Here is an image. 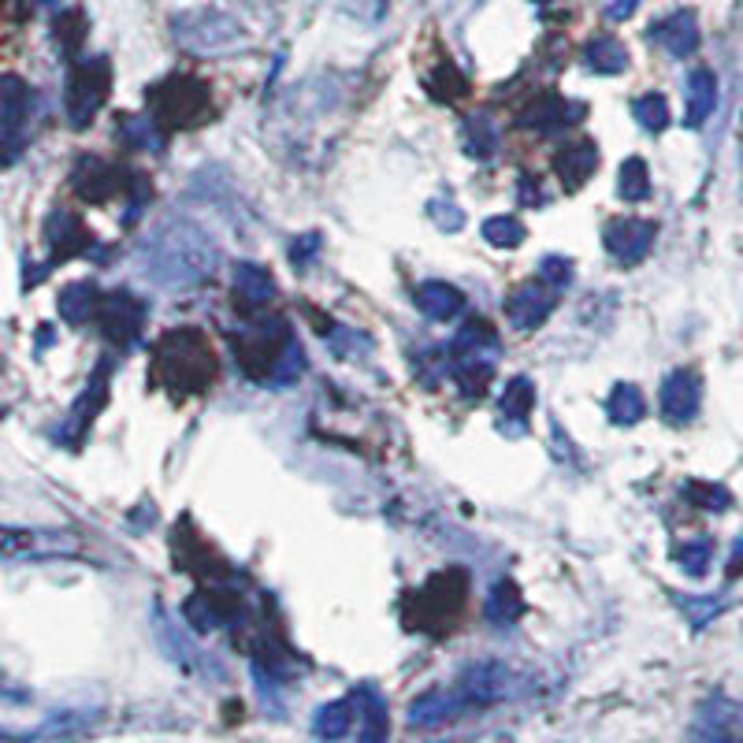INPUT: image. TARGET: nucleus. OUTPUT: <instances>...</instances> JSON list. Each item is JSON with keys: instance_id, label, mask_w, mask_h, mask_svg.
Returning <instances> with one entry per match:
<instances>
[{"instance_id": "30", "label": "nucleus", "mask_w": 743, "mask_h": 743, "mask_svg": "<svg viewBox=\"0 0 743 743\" xmlns=\"http://www.w3.org/2000/svg\"><path fill=\"white\" fill-rule=\"evenodd\" d=\"M525 609V599H520V588L513 580H499L488 595V621L491 625H513Z\"/></svg>"}, {"instance_id": "46", "label": "nucleus", "mask_w": 743, "mask_h": 743, "mask_svg": "<svg viewBox=\"0 0 743 743\" xmlns=\"http://www.w3.org/2000/svg\"><path fill=\"white\" fill-rule=\"evenodd\" d=\"M34 8H46V4H56V0H30Z\"/></svg>"}, {"instance_id": "20", "label": "nucleus", "mask_w": 743, "mask_h": 743, "mask_svg": "<svg viewBox=\"0 0 743 743\" xmlns=\"http://www.w3.org/2000/svg\"><path fill=\"white\" fill-rule=\"evenodd\" d=\"M413 302H417V308L428 316V320H454V316H462V308H465V294L454 287V282L428 279L417 287Z\"/></svg>"}, {"instance_id": "39", "label": "nucleus", "mask_w": 743, "mask_h": 743, "mask_svg": "<svg viewBox=\"0 0 743 743\" xmlns=\"http://www.w3.org/2000/svg\"><path fill=\"white\" fill-rule=\"evenodd\" d=\"M684 499L688 502H695V506H703V509H710V513H721V509H729L732 506V494L721 488V483H684Z\"/></svg>"}, {"instance_id": "5", "label": "nucleus", "mask_w": 743, "mask_h": 743, "mask_svg": "<svg viewBox=\"0 0 743 743\" xmlns=\"http://www.w3.org/2000/svg\"><path fill=\"white\" fill-rule=\"evenodd\" d=\"M175 38L182 49L198 52V56H224V52H238L245 46V30L231 15L224 12H186L175 20Z\"/></svg>"}, {"instance_id": "18", "label": "nucleus", "mask_w": 743, "mask_h": 743, "mask_svg": "<svg viewBox=\"0 0 743 743\" xmlns=\"http://www.w3.org/2000/svg\"><path fill=\"white\" fill-rule=\"evenodd\" d=\"M450 353H454V361H488V365H494L499 361V335L488 320H468L450 342Z\"/></svg>"}, {"instance_id": "43", "label": "nucleus", "mask_w": 743, "mask_h": 743, "mask_svg": "<svg viewBox=\"0 0 743 743\" xmlns=\"http://www.w3.org/2000/svg\"><path fill=\"white\" fill-rule=\"evenodd\" d=\"M635 4H640V0H614V4L606 8V15H609L614 23H621V20H628V15L635 12Z\"/></svg>"}, {"instance_id": "21", "label": "nucleus", "mask_w": 743, "mask_h": 743, "mask_svg": "<svg viewBox=\"0 0 743 743\" xmlns=\"http://www.w3.org/2000/svg\"><path fill=\"white\" fill-rule=\"evenodd\" d=\"M235 298H238V305H242V308L272 305V298H276V279H272L268 268H261V264L242 261L235 268Z\"/></svg>"}, {"instance_id": "47", "label": "nucleus", "mask_w": 743, "mask_h": 743, "mask_svg": "<svg viewBox=\"0 0 743 743\" xmlns=\"http://www.w3.org/2000/svg\"><path fill=\"white\" fill-rule=\"evenodd\" d=\"M0 4H4V0H0Z\"/></svg>"}, {"instance_id": "22", "label": "nucleus", "mask_w": 743, "mask_h": 743, "mask_svg": "<svg viewBox=\"0 0 743 743\" xmlns=\"http://www.w3.org/2000/svg\"><path fill=\"white\" fill-rule=\"evenodd\" d=\"M34 93L20 75H0V123L4 127H23V119L30 116Z\"/></svg>"}, {"instance_id": "7", "label": "nucleus", "mask_w": 743, "mask_h": 743, "mask_svg": "<svg viewBox=\"0 0 743 743\" xmlns=\"http://www.w3.org/2000/svg\"><path fill=\"white\" fill-rule=\"evenodd\" d=\"M97 320H101V335L112 347H127V342L138 339L141 324H146V305L130 290H116V294L101 298Z\"/></svg>"}, {"instance_id": "23", "label": "nucleus", "mask_w": 743, "mask_h": 743, "mask_svg": "<svg viewBox=\"0 0 743 743\" xmlns=\"http://www.w3.org/2000/svg\"><path fill=\"white\" fill-rule=\"evenodd\" d=\"M502 692H506V669L502 666H476L462 677V695L468 703H494Z\"/></svg>"}, {"instance_id": "9", "label": "nucleus", "mask_w": 743, "mask_h": 743, "mask_svg": "<svg viewBox=\"0 0 743 743\" xmlns=\"http://www.w3.org/2000/svg\"><path fill=\"white\" fill-rule=\"evenodd\" d=\"M654 224L651 219H609L603 227V245L621 264H640L654 245Z\"/></svg>"}, {"instance_id": "17", "label": "nucleus", "mask_w": 743, "mask_h": 743, "mask_svg": "<svg viewBox=\"0 0 743 743\" xmlns=\"http://www.w3.org/2000/svg\"><path fill=\"white\" fill-rule=\"evenodd\" d=\"M651 38L658 41L669 56H677V60L692 56V52L698 49V20H695V12H692V8H680V12H673L669 20H662L658 26H654Z\"/></svg>"}, {"instance_id": "32", "label": "nucleus", "mask_w": 743, "mask_h": 743, "mask_svg": "<svg viewBox=\"0 0 743 743\" xmlns=\"http://www.w3.org/2000/svg\"><path fill=\"white\" fill-rule=\"evenodd\" d=\"M119 138L130 149H146V153H156L164 146V130L156 127L153 116H127L119 123Z\"/></svg>"}, {"instance_id": "1", "label": "nucleus", "mask_w": 743, "mask_h": 743, "mask_svg": "<svg viewBox=\"0 0 743 743\" xmlns=\"http://www.w3.org/2000/svg\"><path fill=\"white\" fill-rule=\"evenodd\" d=\"M216 268V245L193 224H164L146 245V272L167 287L205 279Z\"/></svg>"}, {"instance_id": "35", "label": "nucleus", "mask_w": 743, "mask_h": 743, "mask_svg": "<svg viewBox=\"0 0 743 743\" xmlns=\"http://www.w3.org/2000/svg\"><path fill=\"white\" fill-rule=\"evenodd\" d=\"M428 90H431L436 101L454 104V101H462V97L468 93V78L454 64H442V67H436L428 75Z\"/></svg>"}, {"instance_id": "40", "label": "nucleus", "mask_w": 743, "mask_h": 743, "mask_svg": "<svg viewBox=\"0 0 743 743\" xmlns=\"http://www.w3.org/2000/svg\"><path fill=\"white\" fill-rule=\"evenodd\" d=\"M350 721H353L350 706L347 703H331V706H324L320 718H316V732H320L324 740H339L342 732L350 729Z\"/></svg>"}, {"instance_id": "38", "label": "nucleus", "mask_w": 743, "mask_h": 743, "mask_svg": "<svg viewBox=\"0 0 743 743\" xmlns=\"http://www.w3.org/2000/svg\"><path fill=\"white\" fill-rule=\"evenodd\" d=\"M56 41H60V49H64L67 56H75V52L83 49V41H86V15L78 12V8H71V12H64L56 20Z\"/></svg>"}, {"instance_id": "26", "label": "nucleus", "mask_w": 743, "mask_h": 743, "mask_svg": "<svg viewBox=\"0 0 743 743\" xmlns=\"http://www.w3.org/2000/svg\"><path fill=\"white\" fill-rule=\"evenodd\" d=\"M583 60L595 75H621L628 67V49L617 38H591L583 49Z\"/></svg>"}, {"instance_id": "41", "label": "nucleus", "mask_w": 743, "mask_h": 743, "mask_svg": "<svg viewBox=\"0 0 743 743\" xmlns=\"http://www.w3.org/2000/svg\"><path fill=\"white\" fill-rule=\"evenodd\" d=\"M539 276H543L546 287L565 290L572 282V261L569 256H557V253L543 256V261H539Z\"/></svg>"}, {"instance_id": "4", "label": "nucleus", "mask_w": 743, "mask_h": 743, "mask_svg": "<svg viewBox=\"0 0 743 743\" xmlns=\"http://www.w3.org/2000/svg\"><path fill=\"white\" fill-rule=\"evenodd\" d=\"M149 116L161 130H186L212 119L209 86L193 75H172L149 90Z\"/></svg>"}, {"instance_id": "37", "label": "nucleus", "mask_w": 743, "mask_h": 743, "mask_svg": "<svg viewBox=\"0 0 743 743\" xmlns=\"http://www.w3.org/2000/svg\"><path fill=\"white\" fill-rule=\"evenodd\" d=\"M483 238L499 250H513V245L525 242V227H520L517 216H491L483 219Z\"/></svg>"}, {"instance_id": "6", "label": "nucleus", "mask_w": 743, "mask_h": 743, "mask_svg": "<svg viewBox=\"0 0 743 743\" xmlns=\"http://www.w3.org/2000/svg\"><path fill=\"white\" fill-rule=\"evenodd\" d=\"M109 90H112V67L104 56L83 60V64L71 67L67 93H64L71 127H90V119L101 112V104L109 101Z\"/></svg>"}, {"instance_id": "19", "label": "nucleus", "mask_w": 743, "mask_h": 743, "mask_svg": "<svg viewBox=\"0 0 743 743\" xmlns=\"http://www.w3.org/2000/svg\"><path fill=\"white\" fill-rule=\"evenodd\" d=\"M684 104H688L684 123L692 130L703 127V123L714 116V109H718V78H714V71L695 67L692 75H688V83H684Z\"/></svg>"}, {"instance_id": "25", "label": "nucleus", "mask_w": 743, "mask_h": 743, "mask_svg": "<svg viewBox=\"0 0 743 743\" xmlns=\"http://www.w3.org/2000/svg\"><path fill=\"white\" fill-rule=\"evenodd\" d=\"M643 413H647V402H643L640 387L632 383H617L614 391L606 398V417L614 424H621V428H632V424L643 420Z\"/></svg>"}, {"instance_id": "48", "label": "nucleus", "mask_w": 743, "mask_h": 743, "mask_svg": "<svg viewBox=\"0 0 743 743\" xmlns=\"http://www.w3.org/2000/svg\"><path fill=\"white\" fill-rule=\"evenodd\" d=\"M543 4H546V0H543Z\"/></svg>"}, {"instance_id": "45", "label": "nucleus", "mask_w": 743, "mask_h": 743, "mask_svg": "<svg viewBox=\"0 0 743 743\" xmlns=\"http://www.w3.org/2000/svg\"><path fill=\"white\" fill-rule=\"evenodd\" d=\"M520 193H525V205H539V201H543V190H536L532 186V179H520Z\"/></svg>"}, {"instance_id": "31", "label": "nucleus", "mask_w": 743, "mask_h": 743, "mask_svg": "<svg viewBox=\"0 0 743 743\" xmlns=\"http://www.w3.org/2000/svg\"><path fill=\"white\" fill-rule=\"evenodd\" d=\"M673 557H677V565L688 572V577L703 580L706 572H710V565H714V543L706 536H695V539H688V543H680L673 551Z\"/></svg>"}, {"instance_id": "10", "label": "nucleus", "mask_w": 743, "mask_h": 743, "mask_svg": "<svg viewBox=\"0 0 743 743\" xmlns=\"http://www.w3.org/2000/svg\"><path fill=\"white\" fill-rule=\"evenodd\" d=\"M557 305V290L546 287V282H520L517 290L506 298V316L517 331H532L554 313Z\"/></svg>"}, {"instance_id": "44", "label": "nucleus", "mask_w": 743, "mask_h": 743, "mask_svg": "<svg viewBox=\"0 0 743 743\" xmlns=\"http://www.w3.org/2000/svg\"><path fill=\"white\" fill-rule=\"evenodd\" d=\"M743 577V536L732 543V554H729V580H740Z\"/></svg>"}, {"instance_id": "24", "label": "nucleus", "mask_w": 743, "mask_h": 743, "mask_svg": "<svg viewBox=\"0 0 743 743\" xmlns=\"http://www.w3.org/2000/svg\"><path fill=\"white\" fill-rule=\"evenodd\" d=\"M97 308H101V290L93 282H71V287H64V294H60V316L75 327L97 316Z\"/></svg>"}, {"instance_id": "28", "label": "nucleus", "mask_w": 743, "mask_h": 743, "mask_svg": "<svg viewBox=\"0 0 743 743\" xmlns=\"http://www.w3.org/2000/svg\"><path fill=\"white\" fill-rule=\"evenodd\" d=\"M101 402H104V372H97V379L90 387H86V394L75 402V410H71V420L64 424V436L56 439H67V436H83L86 428H90V420L101 413Z\"/></svg>"}, {"instance_id": "16", "label": "nucleus", "mask_w": 743, "mask_h": 743, "mask_svg": "<svg viewBox=\"0 0 743 743\" xmlns=\"http://www.w3.org/2000/svg\"><path fill=\"white\" fill-rule=\"evenodd\" d=\"M182 614H186V621H190L193 628H201V632H212V628H219V625L231 621L235 603H231V595H227L224 588H201V591H193V595L182 603Z\"/></svg>"}, {"instance_id": "29", "label": "nucleus", "mask_w": 743, "mask_h": 743, "mask_svg": "<svg viewBox=\"0 0 743 743\" xmlns=\"http://www.w3.org/2000/svg\"><path fill=\"white\" fill-rule=\"evenodd\" d=\"M462 138H465V153L476 156V161H491L499 153V130H494V123L488 116H468L462 127Z\"/></svg>"}, {"instance_id": "3", "label": "nucleus", "mask_w": 743, "mask_h": 743, "mask_svg": "<svg viewBox=\"0 0 743 743\" xmlns=\"http://www.w3.org/2000/svg\"><path fill=\"white\" fill-rule=\"evenodd\" d=\"M153 376L175 394H198L216 379V353L193 327L167 331L153 353Z\"/></svg>"}, {"instance_id": "33", "label": "nucleus", "mask_w": 743, "mask_h": 743, "mask_svg": "<svg viewBox=\"0 0 743 743\" xmlns=\"http://www.w3.org/2000/svg\"><path fill=\"white\" fill-rule=\"evenodd\" d=\"M617 193H621V201H647L651 198V172L640 156H628V161L621 164Z\"/></svg>"}, {"instance_id": "11", "label": "nucleus", "mask_w": 743, "mask_h": 743, "mask_svg": "<svg viewBox=\"0 0 743 743\" xmlns=\"http://www.w3.org/2000/svg\"><path fill=\"white\" fill-rule=\"evenodd\" d=\"M588 116V109L577 101H562L557 93H539L532 101L520 109L517 116V127L525 130H562V127H572V123H580Z\"/></svg>"}, {"instance_id": "27", "label": "nucleus", "mask_w": 743, "mask_h": 743, "mask_svg": "<svg viewBox=\"0 0 743 743\" xmlns=\"http://www.w3.org/2000/svg\"><path fill=\"white\" fill-rule=\"evenodd\" d=\"M502 417H513L520 431L528 428V413H532L536 405V383L528 376H513L506 383V391H502Z\"/></svg>"}, {"instance_id": "36", "label": "nucleus", "mask_w": 743, "mask_h": 743, "mask_svg": "<svg viewBox=\"0 0 743 743\" xmlns=\"http://www.w3.org/2000/svg\"><path fill=\"white\" fill-rule=\"evenodd\" d=\"M632 116H635V123H640L643 130H651V135H662V130L669 127V104H666V97H662V93L635 97Z\"/></svg>"}, {"instance_id": "42", "label": "nucleus", "mask_w": 743, "mask_h": 743, "mask_svg": "<svg viewBox=\"0 0 743 743\" xmlns=\"http://www.w3.org/2000/svg\"><path fill=\"white\" fill-rule=\"evenodd\" d=\"M428 216L436 219V227L439 231H462V224H465V212L454 205V201H446V198H436L428 205Z\"/></svg>"}, {"instance_id": "14", "label": "nucleus", "mask_w": 743, "mask_h": 743, "mask_svg": "<svg viewBox=\"0 0 743 743\" xmlns=\"http://www.w3.org/2000/svg\"><path fill=\"white\" fill-rule=\"evenodd\" d=\"M595 167H599V146L591 138L565 141L554 156V172H557V179H562L565 190H580V186L595 175Z\"/></svg>"}, {"instance_id": "12", "label": "nucleus", "mask_w": 743, "mask_h": 743, "mask_svg": "<svg viewBox=\"0 0 743 743\" xmlns=\"http://www.w3.org/2000/svg\"><path fill=\"white\" fill-rule=\"evenodd\" d=\"M662 417L669 424H688L698 413V398H703V379L692 368H677L662 383Z\"/></svg>"}, {"instance_id": "13", "label": "nucleus", "mask_w": 743, "mask_h": 743, "mask_svg": "<svg viewBox=\"0 0 743 743\" xmlns=\"http://www.w3.org/2000/svg\"><path fill=\"white\" fill-rule=\"evenodd\" d=\"M123 182H127V179H123L116 167L97 161V156H83L75 172H71V190H75L83 201H93V205L109 201Z\"/></svg>"}, {"instance_id": "2", "label": "nucleus", "mask_w": 743, "mask_h": 743, "mask_svg": "<svg viewBox=\"0 0 743 743\" xmlns=\"http://www.w3.org/2000/svg\"><path fill=\"white\" fill-rule=\"evenodd\" d=\"M235 353L242 361L250 379H272V383H294L305 368L302 347L294 342L287 320H253L245 335L235 342Z\"/></svg>"}, {"instance_id": "8", "label": "nucleus", "mask_w": 743, "mask_h": 743, "mask_svg": "<svg viewBox=\"0 0 743 743\" xmlns=\"http://www.w3.org/2000/svg\"><path fill=\"white\" fill-rule=\"evenodd\" d=\"M78 551V539L64 532H34V528H0V562L20 557H52Z\"/></svg>"}, {"instance_id": "15", "label": "nucleus", "mask_w": 743, "mask_h": 743, "mask_svg": "<svg viewBox=\"0 0 743 743\" xmlns=\"http://www.w3.org/2000/svg\"><path fill=\"white\" fill-rule=\"evenodd\" d=\"M46 242L52 250V261H71V256L90 250L93 238L78 216H71V212H52L46 219Z\"/></svg>"}, {"instance_id": "34", "label": "nucleus", "mask_w": 743, "mask_h": 743, "mask_svg": "<svg viewBox=\"0 0 743 743\" xmlns=\"http://www.w3.org/2000/svg\"><path fill=\"white\" fill-rule=\"evenodd\" d=\"M494 365L488 361H454V383L465 398H480L491 387Z\"/></svg>"}]
</instances>
